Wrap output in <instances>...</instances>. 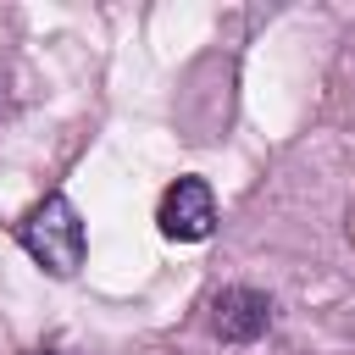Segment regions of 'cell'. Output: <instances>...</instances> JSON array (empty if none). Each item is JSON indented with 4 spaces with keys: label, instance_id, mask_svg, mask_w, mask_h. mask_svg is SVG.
<instances>
[{
    "label": "cell",
    "instance_id": "obj_1",
    "mask_svg": "<svg viewBox=\"0 0 355 355\" xmlns=\"http://www.w3.org/2000/svg\"><path fill=\"white\" fill-rule=\"evenodd\" d=\"M17 239H22V250H28L50 277H72V272L83 266V250H89L83 216H78V205H72L67 194H44V200L22 216Z\"/></svg>",
    "mask_w": 355,
    "mask_h": 355
},
{
    "label": "cell",
    "instance_id": "obj_2",
    "mask_svg": "<svg viewBox=\"0 0 355 355\" xmlns=\"http://www.w3.org/2000/svg\"><path fill=\"white\" fill-rule=\"evenodd\" d=\"M155 222H161V233L178 239V244L211 239V227H216V194H211V183H205V178H178V183L161 194Z\"/></svg>",
    "mask_w": 355,
    "mask_h": 355
},
{
    "label": "cell",
    "instance_id": "obj_4",
    "mask_svg": "<svg viewBox=\"0 0 355 355\" xmlns=\"http://www.w3.org/2000/svg\"><path fill=\"white\" fill-rule=\"evenodd\" d=\"M349 244H355V205H349Z\"/></svg>",
    "mask_w": 355,
    "mask_h": 355
},
{
    "label": "cell",
    "instance_id": "obj_3",
    "mask_svg": "<svg viewBox=\"0 0 355 355\" xmlns=\"http://www.w3.org/2000/svg\"><path fill=\"white\" fill-rule=\"evenodd\" d=\"M266 327H272V300H266L261 288L233 283V288H222V294L211 300V333H216L222 344H255Z\"/></svg>",
    "mask_w": 355,
    "mask_h": 355
},
{
    "label": "cell",
    "instance_id": "obj_5",
    "mask_svg": "<svg viewBox=\"0 0 355 355\" xmlns=\"http://www.w3.org/2000/svg\"><path fill=\"white\" fill-rule=\"evenodd\" d=\"M28 355H61V349H28Z\"/></svg>",
    "mask_w": 355,
    "mask_h": 355
}]
</instances>
